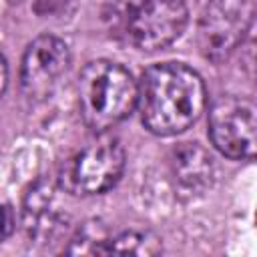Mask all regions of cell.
<instances>
[{"instance_id": "cell-1", "label": "cell", "mask_w": 257, "mask_h": 257, "mask_svg": "<svg viewBox=\"0 0 257 257\" xmlns=\"http://www.w3.org/2000/svg\"><path fill=\"white\" fill-rule=\"evenodd\" d=\"M137 88L143 124L159 137L187 131L201 116L207 100L201 76L181 62H163L147 68Z\"/></svg>"}, {"instance_id": "cell-2", "label": "cell", "mask_w": 257, "mask_h": 257, "mask_svg": "<svg viewBox=\"0 0 257 257\" xmlns=\"http://www.w3.org/2000/svg\"><path fill=\"white\" fill-rule=\"evenodd\" d=\"M104 16L118 40L153 52L181 36L189 10L185 0H110Z\"/></svg>"}, {"instance_id": "cell-3", "label": "cell", "mask_w": 257, "mask_h": 257, "mask_svg": "<svg viewBox=\"0 0 257 257\" xmlns=\"http://www.w3.org/2000/svg\"><path fill=\"white\" fill-rule=\"evenodd\" d=\"M137 94L131 72L110 60H92L78 76L80 116L90 131L100 135L133 112Z\"/></svg>"}, {"instance_id": "cell-4", "label": "cell", "mask_w": 257, "mask_h": 257, "mask_svg": "<svg viewBox=\"0 0 257 257\" xmlns=\"http://www.w3.org/2000/svg\"><path fill=\"white\" fill-rule=\"evenodd\" d=\"M124 171V149L114 137H98L68 161L58 183L72 195H98L116 185Z\"/></svg>"}, {"instance_id": "cell-5", "label": "cell", "mask_w": 257, "mask_h": 257, "mask_svg": "<svg viewBox=\"0 0 257 257\" xmlns=\"http://www.w3.org/2000/svg\"><path fill=\"white\" fill-rule=\"evenodd\" d=\"M253 22V0H209L199 26L197 44L211 62L227 60L243 42Z\"/></svg>"}, {"instance_id": "cell-6", "label": "cell", "mask_w": 257, "mask_h": 257, "mask_svg": "<svg viewBox=\"0 0 257 257\" xmlns=\"http://www.w3.org/2000/svg\"><path fill=\"white\" fill-rule=\"evenodd\" d=\"M255 106L237 96H219L209 110V137L219 153L229 159L255 155Z\"/></svg>"}, {"instance_id": "cell-7", "label": "cell", "mask_w": 257, "mask_h": 257, "mask_svg": "<svg viewBox=\"0 0 257 257\" xmlns=\"http://www.w3.org/2000/svg\"><path fill=\"white\" fill-rule=\"evenodd\" d=\"M70 62L68 46L56 36H38L24 52L20 66V84L30 100L46 98L66 72Z\"/></svg>"}, {"instance_id": "cell-8", "label": "cell", "mask_w": 257, "mask_h": 257, "mask_svg": "<svg viewBox=\"0 0 257 257\" xmlns=\"http://www.w3.org/2000/svg\"><path fill=\"white\" fill-rule=\"evenodd\" d=\"M62 217L56 211L54 187L38 181L24 201V227L30 237H52L60 229Z\"/></svg>"}, {"instance_id": "cell-9", "label": "cell", "mask_w": 257, "mask_h": 257, "mask_svg": "<svg viewBox=\"0 0 257 257\" xmlns=\"http://www.w3.org/2000/svg\"><path fill=\"white\" fill-rule=\"evenodd\" d=\"M173 175L179 185L189 191H203L213 179V161L209 153L197 143H185L173 153Z\"/></svg>"}, {"instance_id": "cell-10", "label": "cell", "mask_w": 257, "mask_h": 257, "mask_svg": "<svg viewBox=\"0 0 257 257\" xmlns=\"http://www.w3.org/2000/svg\"><path fill=\"white\" fill-rule=\"evenodd\" d=\"M161 249V239L151 231H122L116 237H106L102 255H157Z\"/></svg>"}, {"instance_id": "cell-11", "label": "cell", "mask_w": 257, "mask_h": 257, "mask_svg": "<svg viewBox=\"0 0 257 257\" xmlns=\"http://www.w3.org/2000/svg\"><path fill=\"white\" fill-rule=\"evenodd\" d=\"M14 227H16V217L12 207L0 201V243H4L14 233Z\"/></svg>"}, {"instance_id": "cell-12", "label": "cell", "mask_w": 257, "mask_h": 257, "mask_svg": "<svg viewBox=\"0 0 257 257\" xmlns=\"http://www.w3.org/2000/svg\"><path fill=\"white\" fill-rule=\"evenodd\" d=\"M6 82H8V68H6V60L0 54V96H2L4 88H6Z\"/></svg>"}]
</instances>
